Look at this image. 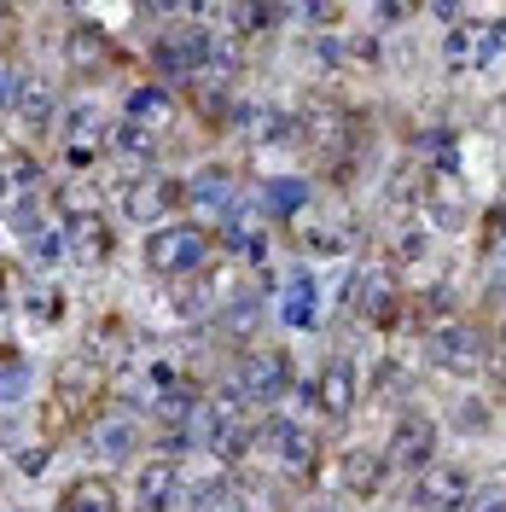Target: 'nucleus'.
<instances>
[{"instance_id":"f257e3e1","label":"nucleus","mask_w":506,"mask_h":512,"mask_svg":"<svg viewBox=\"0 0 506 512\" xmlns=\"http://www.w3.org/2000/svg\"><path fill=\"white\" fill-rule=\"evenodd\" d=\"M140 256H146V268L158 274V280H192V274H204L210 268V233L198 222H163L146 233V245H140Z\"/></svg>"},{"instance_id":"f03ea898","label":"nucleus","mask_w":506,"mask_h":512,"mask_svg":"<svg viewBox=\"0 0 506 512\" xmlns=\"http://www.w3.org/2000/svg\"><path fill=\"white\" fill-rule=\"evenodd\" d=\"M425 361L443 373V379H477L483 367H489V332L477 326V320H443V326H431V338H425Z\"/></svg>"},{"instance_id":"7ed1b4c3","label":"nucleus","mask_w":506,"mask_h":512,"mask_svg":"<svg viewBox=\"0 0 506 512\" xmlns=\"http://www.w3.org/2000/svg\"><path fill=\"white\" fill-rule=\"evenodd\" d=\"M146 59L163 70V88H181V82H198L204 64H210V30H198L192 18L169 24L146 41Z\"/></svg>"},{"instance_id":"20e7f679","label":"nucleus","mask_w":506,"mask_h":512,"mask_svg":"<svg viewBox=\"0 0 506 512\" xmlns=\"http://www.w3.org/2000/svg\"><path fill=\"white\" fill-rule=\"evenodd\" d=\"M256 443L274 460V472H285V478H309L320 466V437H315V425H303V419H274V425H262Z\"/></svg>"},{"instance_id":"39448f33","label":"nucleus","mask_w":506,"mask_h":512,"mask_svg":"<svg viewBox=\"0 0 506 512\" xmlns=\"http://www.w3.org/2000/svg\"><path fill=\"white\" fill-rule=\"evenodd\" d=\"M344 309L361 326H373V332H390L396 320H402V291L390 286V274L384 268H355L344 286Z\"/></svg>"},{"instance_id":"423d86ee","label":"nucleus","mask_w":506,"mask_h":512,"mask_svg":"<svg viewBox=\"0 0 506 512\" xmlns=\"http://www.w3.org/2000/svg\"><path fill=\"white\" fill-rule=\"evenodd\" d=\"M181 204H187V181H175V175H140L134 187H123V222L163 227V222H175Z\"/></svg>"},{"instance_id":"0eeeda50","label":"nucleus","mask_w":506,"mask_h":512,"mask_svg":"<svg viewBox=\"0 0 506 512\" xmlns=\"http://www.w3.org/2000/svg\"><path fill=\"white\" fill-rule=\"evenodd\" d=\"M384 460H390V472H408V478H419L425 466H437V419L408 408V414L390 425Z\"/></svg>"},{"instance_id":"6e6552de","label":"nucleus","mask_w":506,"mask_h":512,"mask_svg":"<svg viewBox=\"0 0 506 512\" xmlns=\"http://www.w3.org/2000/svg\"><path fill=\"white\" fill-rule=\"evenodd\" d=\"M233 384L245 390V402L256 408H274L285 390H291V355L285 350H245L233 367Z\"/></svg>"},{"instance_id":"1a4fd4ad","label":"nucleus","mask_w":506,"mask_h":512,"mask_svg":"<svg viewBox=\"0 0 506 512\" xmlns=\"http://www.w3.org/2000/svg\"><path fill=\"white\" fill-rule=\"evenodd\" d=\"M466 501H472V472H466V466H448V460L425 466L408 489L413 512H460Z\"/></svg>"},{"instance_id":"9d476101","label":"nucleus","mask_w":506,"mask_h":512,"mask_svg":"<svg viewBox=\"0 0 506 512\" xmlns=\"http://www.w3.org/2000/svg\"><path fill=\"white\" fill-rule=\"evenodd\" d=\"M309 396H315V414L326 419V425H344V419L355 414V402H361V373H355V361L332 355L315 379H309Z\"/></svg>"},{"instance_id":"9b49d317","label":"nucleus","mask_w":506,"mask_h":512,"mask_svg":"<svg viewBox=\"0 0 506 512\" xmlns=\"http://www.w3.org/2000/svg\"><path fill=\"white\" fill-rule=\"evenodd\" d=\"M239 198H245V192H239V169H233V163H204L187 181V210L204 216V222H222Z\"/></svg>"},{"instance_id":"f8f14e48","label":"nucleus","mask_w":506,"mask_h":512,"mask_svg":"<svg viewBox=\"0 0 506 512\" xmlns=\"http://www.w3.org/2000/svg\"><path fill=\"white\" fill-rule=\"evenodd\" d=\"M419 216L437 227V233H460L466 216H472V198H466V175L448 169V175H431L425 181V198H419Z\"/></svg>"},{"instance_id":"ddd939ff","label":"nucleus","mask_w":506,"mask_h":512,"mask_svg":"<svg viewBox=\"0 0 506 512\" xmlns=\"http://www.w3.org/2000/svg\"><path fill=\"white\" fill-rule=\"evenodd\" d=\"M181 489H187V478H181V466H175L169 454H152V460L134 466V512L181 507Z\"/></svg>"},{"instance_id":"4468645a","label":"nucleus","mask_w":506,"mask_h":512,"mask_svg":"<svg viewBox=\"0 0 506 512\" xmlns=\"http://www.w3.org/2000/svg\"><path fill=\"white\" fill-rule=\"evenodd\" d=\"M88 448H94L99 460H134V448H140V419L128 414V408H105V414L88 419Z\"/></svg>"},{"instance_id":"2eb2a0df","label":"nucleus","mask_w":506,"mask_h":512,"mask_svg":"<svg viewBox=\"0 0 506 512\" xmlns=\"http://www.w3.org/2000/svg\"><path fill=\"white\" fill-rule=\"evenodd\" d=\"M123 117L140 128H152L163 140V128H175V117H181V99H175V88H163V82H134L123 94Z\"/></svg>"},{"instance_id":"dca6fc26","label":"nucleus","mask_w":506,"mask_h":512,"mask_svg":"<svg viewBox=\"0 0 506 512\" xmlns=\"http://www.w3.org/2000/svg\"><path fill=\"white\" fill-rule=\"evenodd\" d=\"M222 303H227V291H222V280H216V268H204V274L169 286V315L175 320H216Z\"/></svg>"},{"instance_id":"f3484780","label":"nucleus","mask_w":506,"mask_h":512,"mask_svg":"<svg viewBox=\"0 0 506 512\" xmlns=\"http://www.w3.org/2000/svg\"><path fill=\"white\" fill-rule=\"evenodd\" d=\"M111 227H105V216H76V222H64V251H70V262L76 268H99L105 256H111Z\"/></svg>"},{"instance_id":"a211bd4d","label":"nucleus","mask_w":506,"mask_h":512,"mask_svg":"<svg viewBox=\"0 0 506 512\" xmlns=\"http://www.w3.org/2000/svg\"><path fill=\"white\" fill-rule=\"evenodd\" d=\"M12 117L24 123V134H47V128H59V117H64L59 88H47V82L24 76V88H18V99H12Z\"/></svg>"},{"instance_id":"6ab92c4d","label":"nucleus","mask_w":506,"mask_h":512,"mask_svg":"<svg viewBox=\"0 0 506 512\" xmlns=\"http://www.w3.org/2000/svg\"><path fill=\"white\" fill-rule=\"evenodd\" d=\"M384 478H390V460L373 454V448H349L344 460H338V483H344V495H355V501H373L384 489Z\"/></svg>"},{"instance_id":"aec40b11","label":"nucleus","mask_w":506,"mask_h":512,"mask_svg":"<svg viewBox=\"0 0 506 512\" xmlns=\"http://www.w3.org/2000/svg\"><path fill=\"white\" fill-rule=\"evenodd\" d=\"M309 198H315V187L303 175H274V181H262V192H256V204H262L268 222H297L309 210Z\"/></svg>"},{"instance_id":"412c9836","label":"nucleus","mask_w":506,"mask_h":512,"mask_svg":"<svg viewBox=\"0 0 506 512\" xmlns=\"http://www.w3.org/2000/svg\"><path fill=\"white\" fill-rule=\"evenodd\" d=\"M262 315H268V297L256 286H227V303H222V315H216V326H222L227 338H251L256 326H262Z\"/></svg>"},{"instance_id":"4be33fe9","label":"nucleus","mask_w":506,"mask_h":512,"mask_svg":"<svg viewBox=\"0 0 506 512\" xmlns=\"http://www.w3.org/2000/svg\"><path fill=\"white\" fill-rule=\"evenodd\" d=\"M280 320L285 326H297V332H309V326H320V286H315V274H291L280 286Z\"/></svg>"},{"instance_id":"5701e85b","label":"nucleus","mask_w":506,"mask_h":512,"mask_svg":"<svg viewBox=\"0 0 506 512\" xmlns=\"http://www.w3.org/2000/svg\"><path fill=\"white\" fill-rule=\"evenodd\" d=\"M158 134L152 128H140V123H128V117H117V123L105 128V152H117V158H128L134 169H152L158 163Z\"/></svg>"},{"instance_id":"b1692460","label":"nucleus","mask_w":506,"mask_h":512,"mask_svg":"<svg viewBox=\"0 0 506 512\" xmlns=\"http://www.w3.org/2000/svg\"><path fill=\"white\" fill-rule=\"evenodd\" d=\"M105 59H111V35L99 30V24H70V35H64V64H70L76 76H88V70H99Z\"/></svg>"},{"instance_id":"393cba45","label":"nucleus","mask_w":506,"mask_h":512,"mask_svg":"<svg viewBox=\"0 0 506 512\" xmlns=\"http://www.w3.org/2000/svg\"><path fill=\"white\" fill-rule=\"evenodd\" d=\"M53 512H117V483L111 478H76L59 495Z\"/></svg>"},{"instance_id":"a878e982","label":"nucleus","mask_w":506,"mask_h":512,"mask_svg":"<svg viewBox=\"0 0 506 512\" xmlns=\"http://www.w3.org/2000/svg\"><path fill=\"white\" fill-rule=\"evenodd\" d=\"M35 384V367L24 350H12V344H0V408H18L24 396H30Z\"/></svg>"},{"instance_id":"bb28decb","label":"nucleus","mask_w":506,"mask_h":512,"mask_svg":"<svg viewBox=\"0 0 506 512\" xmlns=\"http://www.w3.org/2000/svg\"><path fill=\"white\" fill-rule=\"evenodd\" d=\"M355 239H361V233H355L349 216H332V222H309L303 227V245H309L315 256H349L355 251Z\"/></svg>"},{"instance_id":"cd10ccee","label":"nucleus","mask_w":506,"mask_h":512,"mask_svg":"<svg viewBox=\"0 0 506 512\" xmlns=\"http://www.w3.org/2000/svg\"><path fill=\"white\" fill-rule=\"evenodd\" d=\"M477 18H483V12H472L466 24H454V30L443 35V64L454 76H477Z\"/></svg>"},{"instance_id":"c85d7f7f","label":"nucleus","mask_w":506,"mask_h":512,"mask_svg":"<svg viewBox=\"0 0 506 512\" xmlns=\"http://www.w3.org/2000/svg\"><path fill=\"white\" fill-rule=\"evenodd\" d=\"M448 425H454L460 437H489V431H495V408H489L483 396H460V402L448 408Z\"/></svg>"},{"instance_id":"c756f323","label":"nucleus","mask_w":506,"mask_h":512,"mask_svg":"<svg viewBox=\"0 0 506 512\" xmlns=\"http://www.w3.org/2000/svg\"><path fill=\"white\" fill-rule=\"evenodd\" d=\"M59 134L70 140V146H82L88 134H99V105H94V99H76V105H64Z\"/></svg>"},{"instance_id":"7c9ffc66","label":"nucleus","mask_w":506,"mask_h":512,"mask_svg":"<svg viewBox=\"0 0 506 512\" xmlns=\"http://www.w3.org/2000/svg\"><path fill=\"white\" fill-rule=\"evenodd\" d=\"M24 315H30L35 326H59V320H64V297H59V286H35L30 297H24Z\"/></svg>"},{"instance_id":"2f4dec72","label":"nucleus","mask_w":506,"mask_h":512,"mask_svg":"<svg viewBox=\"0 0 506 512\" xmlns=\"http://www.w3.org/2000/svg\"><path fill=\"white\" fill-rule=\"evenodd\" d=\"M344 59H349V64H384V35H379V30L344 35Z\"/></svg>"},{"instance_id":"473e14b6","label":"nucleus","mask_w":506,"mask_h":512,"mask_svg":"<svg viewBox=\"0 0 506 512\" xmlns=\"http://www.w3.org/2000/svg\"><path fill=\"white\" fill-rule=\"evenodd\" d=\"M24 251H30V262L35 268H53V262H64V227H47V233H41V239H30V245H24Z\"/></svg>"},{"instance_id":"72a5a7b5","label":"nucleus","mask_w":506,"mask_h":512,"mask_svg":"<svg viewBox=\"0 0 506 512\" xmlns=\"http://www.w3.org/2000/svg\"><path fill=\"white\" fill-rule=\"evenodd\" d=\"M47 466H53V443H35V448L18 454V472H24V478H41Z\"/></svg>"},{"instance_id":"f704fd0d","label":"nucleus","mask_w":506,"mask_h":512,"mask_svg":"<svg viewBox=\"0 0 506 512\" xmlns=\"http://www.w3.org/2000/svg\"><path fill=\"white\" fill-rule=\"evenodd\" d=\"M425 251H431V239H425L419 227H413V233H396V256H402V262H425Z\"/></svg>"},{"instance_id":"c9c22d12","label":"nucleus","mask_w":506,"mask_h":512,"mask_svg":"<svg viewBox=\"0 0 506 512\" xmlns=\"http://www.w3.org/2000/svg\"><path fill=\"white\" fill-rule=\"evenodd\" d=\"M18 88H24V76L12 70V59H0V111H12V99H18Z\"/></svg>"},{"instance_id":"e433bc0d","label":"nucleus","mask_w":506,"mask_h":512,"mask_svg":"<svg viewBox=\"0 0 506 512\" xmlns=\"http://www.w3.org/2000/svg\"><path fill=\"white\" fill-rule=\"evenodd\" d=\"M466 512H506V489H483Z\"/></svg>"},{"instance_id":"4c0bfd02","label":"nucleus","mask_w":506,"mask_h":512,"mask_svg":"<svg viewBox=\"0 0 506 512\" xmlns=\"http://www.w3.org/2000/svg\"><path fill=\"white\" fill-rule=\"evenodd\" d=\"M12 315V286H6V280H0V320Z\"/></svg>"},{"instance_id":"58836bf2","label":"nucleus","mask_w":506,"mask_h":512,"mask_svg":"<svg viewBox=\"0 0 506 512\" xmlns=\"http://www.w3.org/2000/svg\"><path fill=\"white\" fill-rule=\"evenodd\" d=\"M6 198H12V181H6V163H0V204H6Z\"/></svg>"},{"instance_id":"ea45409f","label":"nucleus","mask_w":506,"mask_h":512,"mask_svg":"<svg viewBox=\"0 0 506 512\" xmlns=\"http://www.w3.org/2000/svg\"><path fill=\"white\" fill-rule=\"evenodd\" d=\"M495 280H501V291H506V251H501V262H495Z\"/></svg>"},{"instance_id":"a19ab883","label":"nucleus","mask_w":506,"mask_h":512,"mask_svg":"<svg viewBox=\"0 0 506 512\" xmlns=\"http://www.w3.org/2000/svg\"><path fill=\"white\" fill-rule=\"evenodd\" d=\"M495 123H501V140H506V99H501V117H495Z\"/></svg>"},{"instance_id":"79ce46f5","label":"nucleus","mask_w":506,"mask_h":512,"mask_svg":"<svg viewBox=\"0 0 506 512\" xmlns=\"http://www.w3.org/2000/svg\"><path fill=\"white\" fill-rule=\"evenodd\" d=\"M6 18H12V12H6V6H0V24H6Z\"/></svg>"}]
</instances>
